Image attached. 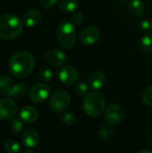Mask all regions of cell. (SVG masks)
Here are the masks:
<instances>
[{"label": "cell", "mask_w": 152, "mask_h": 153, "mask_svg": "<svg viewBox=\"0 0 152 153\" xmlns=\"http://www.w3.org/2000/svg\"><path fill=\"white\" fill-rule=\"evenodd\" d=\"M82 108L88 116L92 117H99L105 111L106 100L99 92L88 93L82 100Z\"/></svg>", "instance_id": "3"}, {"label": "cell", "mask_w": 152, "mask_h": 153, "mask_svg": "<svg viewBox=\"0 0 152 153\" xmlns=\"http://www.w3.org/2000/svg\"><path fill=\"white\" fill-rule=\"evenodd\" d=\"M139 27L142 30L150 31L152 30V22L150 20H142L140 22Z\"/></svg>", "instance_id": "28"}, {"label": "cell", "mask_w": 152, "mask_h": 153, "mask_svg": "<svg viewBox=\"0 0 152 153\" xmlns=\"http://www.w3.org/2000/svg\"><path fill=\"white\" fill-rule=\"evenodd\" d=\"M49 87L42 82L35 83L30 91V100L34 103L44 101L49 95Z\"/></svg>", "instance_id": "8"}, {"label": "cell", "mask_w": 152, "mask_h": 153, "mask_svg": "<svg viewBox=\"0 0 152 153\" xmlns=\"http://www.w3.org/2000/svg\"><path fill=\"white\" fill-rule=\"evenodd\" d=\"M4 150L7 153H19L21 152V146L15 140H8L4 143Z\"/></svg>", "instance_id": "20"}, {"label": "cell", "mask_w": 152, "mask_h": 153, "mask_svg": "<svg viewBox=\"0 0 152 153\" xmlns=\"http://www.w3.org/2000/svg\"><path fill=\"white\" fill-rule=\"evenodd\" d=\"M22 144L27 148H34L38 145L39 141V134L34 129H28L26 130L21 138Z\"/></svg>", "instance_id": "12"}, {"label": "cell", "mask_w": 152, "mask_h": 153, "mask_svg": "<svg viewBox=\"0 0 152 153\" xmlns=\"http://www.w3.org/2000/svg\"><path fill=\"white\" fill-rule=\"evenodd\" d=\"M142 100L147 106L152 107V86L145 90L142 94Z\"/></svg>", "instance_id": "27"}, {"label": "cell", "mask_w": 152, "mask_h": 153, "mask_svg": "<svg viewBox=\"0 0 152 153\" xmlns=\"http://www.w3.org/2000/svg\"><path fill=\"white\" fill-rule=\"evenodd\" d=\"M112 134H113V130H112V128L109 126H102L99 129V138L102 139V140H104V141L109 140L111 138Z\"/></svg>", "instance_id": "24"}, {"label": "cell", "mask_w": 152, "mask_h": 153, "mask_svg": "<svg viewBox=\"0 0 152 153\" xmlns=\"http://www.w3.org/2000/svg\"><path fill=\"white\" fill-rule=\"evenodd\" d=\"M89 87L84 82H77L74 84V91L80 96H86L88 94Z\"/></svg>", "instance_id": "22"}, {"label": "cell", "mask_w": 152, "mask_h": 153, "mask_svg": "<svg viewBox=\"0 0 152 153\" xmlns=\"http://www.w3.org/2000/svg\"><path fill=\"white\" fill-rule=\"evenodd\" d=\"M23 21L12 13L0 16V39L12 40L16 39L23 30Z\"/></svg>", "instance_id": "2"}, {"label": "cell", "mask_w": 152, "mask_h": 153, "mask_svg": "<svg viewBox=\"0 0 152 153\" xmlns=\"http://www.w3.org/2000/svg\"><path fill=\"white\" fill-rule=\"evenodd\" d=\"M124 109L117 104H111L105 111V118L111 126L120 124L124 118Z\"/></svg>", "instance_id": "9"}, {"label": "cell", "mask_w": 152, "mask_h": 153, "mask_svg": "<svg viewBox=\"0 0 152 153\" xmlns=\"http://www.w3.org/2000/svg\"><path fill=\"white\" fill-rule=\"evenodd\" d=\"M23 153H36V152H32V151H26V152H24Z\"/></svg>", "instance_id": "32"}, {"label": "cell", "mask_w": 152, "mask_h": 153, "mask_svg": "<svg viewBox=\"0 0 152 153\" xmlns=\"http://www.w3.org/2000/svg\"><path fill=\"white\" fill-rule=\"evenodd\" d=\"M41 20L40 13L36 9H30L25 13L23 17V22L27 27H34L39 23Z\"/></svg>", "instance_id": "16"}, {"label": "cell", "mask_w": 152, "mask_h": 153, "mask_svg": "<svg viewBox=\"0 0 152 153\" xmlns=\"http://www.w3.org/2000/svg\"><path fill=\"white\" fill-rule=\"evenodd\" d=\"M136 153H152V152L149 151V150H142V151H139L138 152Z\"/></svg>", "instance_id": "31"}, {"label": "cell", "mask_w": 152, "mask_h": 153, "mask_svg": "<svg viewBox=\"0 0 152 153\" xmlns=\"http://www.w3.org/2000/svg\"><path fill=\"white\" fill-rule=\"evenodd\" d=\"M99 37L100 31L98 27L88 26L81 31L79 40L84 46H91L99 39Z\"/></svg>", "instance_id": "6"}, {"label": "cell", "mask_w": 152, "mask_h": 153, "mask_svg": "<svg viewBox=\"0 0 152 153\" xmlns=\"http://www.w3.org/2000/svg\"><path fill=\"white\" fill-rule=\"evenodd\" d=\"M46 60L54 66H61L67 61L66 55L57 49H51L46 53Z\"/></svg>", "instance_id": "11"}, {"label": "cell", "mask_w": 152, "mask_h": 153, "mask_svg": "<svg viewBox=\"0 0 152 153\" xmlns=\"http://www.w3.org/2000/svg\"><path fill=\"white\" fill-rule=\"evenodd\" d=\"M128 12L133 16L140 17L145 12V5L141 0H132L128 4Z\"/></svg>", "instance_id": "17"}, {"label": "cell", "mask_w": 152, "mask_h": 153, "mask_svg": "<svg viewBox=\"0 0 152 153\" xmlns=\"http://www.w3.org/2000/svg\"><path fill=\"white\" fill-rule=\"evenodd\" d=\"M35 61L31 54L26 51L14 53L9 61V71L16 78H25L30 74Z\"/></svg>", "instance_id": "1"}, {"label": "cell", "mask_w": 152, "mask_h": 153, "mask_svg": "<svg viewBox=\"0 0 152 153\" xmlns=\"http://www.w3.org/2000/svg\"><path fill=\"white\" fill-rule=\"evenodd\" d=\"M56 2H57V0H40V4H41L42 7H44L46 9H51L52 7L55 6Z\"/></svg>", "instance_id": "30"}, {"label": "cell", "mask_w": 152, "mask_h": 153, "mask_svg": "<svg viewBox=\"0 0 152 153\" xmlns=\"http://www.w3.org/2000/svg\"><path fill=\"white\" fill-rule=\"evenodd\" d=\"M12 87V79L7 75L0 76V92L6 94L9 89Z\"/></svg>", "instance_id": "21"}, {"label": "cell", "mask_w": 152, "mask_h": 153, "mask_svg": "<svg viewBox=\"0 0 152 153\" xmlns=\"http://www.w3.org/2000/svg\"><path fill=\"white\" fill-rule=\"evenodd\" d=\"M9 128L10 130L14 134H19L22 132L23 129V125L22 123L18 120V119H13L10 124H9Z\"/></svg>", "instance_id": "23"}, {"label": "cell", "mask_w": 152, "mask_h": 153, "mask_svg": "<svg viewBox=\"0 0 152 153\" xmlns=\"http://www.w3.org/2000/svg\"><path fill=\"white\" fill-rule=\"evenodd\" d=\"M62 121L65 125L68 126H73L75 123H76V117L74 114L73 113H70V112H67V113H65L63 116H62Z\"/></svg>", "instance_id": "26"}, {"label": "cell", "mask_w": 152, "mask_h": 153, "mask_svg": "<svg viewBox=\"0 0 152 153\" xmlns=\"http://www.w3.org/2000/svg\"><path fill=\"white\" fill-rule=\"evenodd\" d=\"M83 21V15L82 13H75L71 17V22L73 25H78Z\"/></svg>", "instance_id": "29"}, {"label": "cell", "mask_w": 152, "mask_h": 153, "mask_svg": "<svg viewBox=\"0 0 152 153\" xmlns=\"http://www.w3.org/2000/svg\"><path fill=\"white\" fill-rule=\"evenodd\" d=\"M71 102L70 94L64 90L56 91L49 100V105L53 111L60 113L65 110Z\"/></svg>", "instance_id": "5"}, {"label": "cell", "mask_w": 152, "mask_h": 153, "mask_svg": "<svg viewBox=\"0 0 152 153\" xmlns=\"http://www.w3.org/2000/svg\"><path fill=\"white\" fill-rule=\"evenodd\" d=\"M28 91L29 86L24 82H19L15 85H13L6 92V95L14 99H22L28 93Z\"/></svg>", "instance_id": "15"}, {"label": "cell", "mask_w": 152, "mask_h": 153, "mask_svg": "<svg viewBox=\"0 0 152 153\" xmlns=\"http://www.w3.org/2000/svg\"><path fill=\"white\" fill-rule=\"evenodd\" d=\"M140 48L144 53L152 52V35L148 34L142 38L140 41Z\"/></svg>", "instance_id": "19"}, {"label": "cell", "mask_w": 152, "mask_h": 153, "mask_svg": "<svg viewBox=\"0 0 152 153\" xmlns=\"http://www.w3.org/2000/svg\"><path fill=\"white\" fill-rule=\"evenodd\" d=\"M88 82H89V86L90 89L94 91H98L104 86L106 82V77L103 73L99 71H96V72H93L90 75Z\"/></svg>", "instance_id": "14"}, {"label": "cell", "mask_w": 152, "mask_h": 153, "mask_svg": "<svg viewBox=\"0 0 152 153\" xmlns=\"http://www.w3.org/2000/svg\"><path fill=\"white\" fill-rule=\"evenodd\" d=\"M19 116H20V118L22 119V121L30 124V123L35 122L38 119L39 112L35 108H33L31 106H26L21 109Z\"/></svg>", "instance_id": "13"}, {"label": "cell", "mask_w": 152, "mask_h": 153, "mask_svg": "<svg viewBox=\"0 0 152 153\" xmlns=\"http://www.w3.org/2000/svg\"><path fill=\"white\" fill-rule=\"evenodd\" d=\"M39 76L41 81L49 82L53 77V74H52V71L49 68L42 67V68H40V70L39 72Z\"/></svg>", "instance_id": "25"}, {"label": "cell", "mask_w": 152, "mask_h": 153, "mask_svg": "<svg viewBox=\"0 0 152 153\" xmlns=\"http://www.w3.org/2000/svg\"><path fill=\"white\" fill-rule=\"evenodd\" d=\"M56 39L61 47L72 48L76 40L75 25L71 22H63L56 28Z\"/></svg>", "instance_id": "4"}, {"label": "cell", "mask_w": 152, "mask_h": 153, "mask_svg": "<svg viewBox=\"0 0 152 153\" xmlns=\"http://www.w3.org/2000/svg\"><path fill=\"white\" fill-rule=\"evenodd\" d=\"M16 103L9 98L0 100V120H9L17 113Z\"/></svg>", "instance_id": "7"}, {"label": "cell", "mask_w": 152, "mask_h": 153, "mask_svg": "<svg viewBox=\"0 0 152 153\" xmlns=\"http://www.w3.org/2000/svg\"><path fill=\"white\" fill-rule=\"evenodd\" d=\"M79 5L77 0H61L58 4L59 10L64 13H73Z\"/></svg>", "instance_id": "18"}, {"label": "cell", "mask_w": 152, "mask_h": 153, "mask_svg": "<svg viewBox=\"0 0 152 153\" xmlns=\"http://www.w3.org/2000/svg\"><path fill=\"white\" fill-rule=\"evenodd\" d=\"M58 78L61 82H63L65 85H72L77 82L79 79V74L78 71L69 65H65L62 67L58 72Z\"/></svg>", "instance_id": "10"}]
</instances>
